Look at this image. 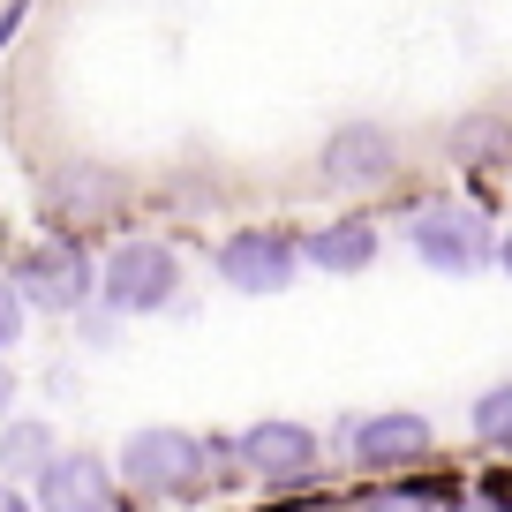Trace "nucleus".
Here are the masks:
<instances>
[{
  "mask_svg": "<svg viewBox=\"0 0 512 512\" xmlns=\"http://www.w3.org/2000/svg\"><path fill=\"white\" fill-rule=\"evenodd\" d=\"M407 249L445 279H475L497 264V226H490V211L460 204V196H430V204L407 211Z\"/></svg>",
  "mask_w": 512,
  "mask_h": 512,
  "instance_id": "3",
  "label": "nucleus"
},
{
  "mask_svg": "<svg viewBox=\"0 0 512 512\" xmlns=\"http://www.w3.org/2000/svg\"><path fill=\"white\" fill-rule=\"evenodd\" d=\"M38 512H121V475L106 467V452H53L46 475L31 482Z\"/></svg>",
  "mask_w": 512,
  "mask_h": 512,
  "instance_id": "10",
  "label": "nucleus"
},
{
  "mask_svg": "<svg viewBox=\"0 0 512 512\" xmlns=\"http://www.w3.org/2000/svg\"><path fill=\"white\" fill-rule=\"evenodd\" d=\"M219 279L234 294H249V302L287 294L302 279V234H287V226H234L219 241Z\"/></svg>",
  "mask_w": 512,
  "mask_h": 512,
  "instance_id": "7",
  "label": "nucleus"
},
{
  "mask_svg": "<svg viewBox=\"0 0 512 512\" xmlns=\"http://www.w3.org/2000/svg\"><path fill=\"white\" fill-rule=\"evenodd\" d=\"M53 452H61V430H53V415H8V422H0V482L31 490V482L46 475Z\"/></svg>",
  "mask_w": 512,
  "mask_h": 512,
  "instance_id": "12",
  "label": "nucleus"
},
{
  "mask_svg": "<svg viewBox=\"0 0 512 512\" xmlns=\"http://www.w3.org/2000/svg\"><path fill=\"white\" fill-rule=\"evenodd\" d=\"M392 174H400V136L384 121H339L317 151L324 189H384Z\"/></svg>",
  "mask_w": 512,
  "mask_h": 512,
  "instance_id": "8",
  "label": "nucleus"
},
{
  "mask_svg": "<svg viewBox=\"0 0 512 512\" xmlns=\"http://www.w3.org/2000/svg\"><path fill=\"white\" fill-rule=\"evenodd\" d=\"M497 272L512 279V226H505V234H497Z\"/></svg>",
  "mask_w": 512,
  "mask_h": 512,
  "instance_id": "22",
  "label": "nucleus"
},
{
  "mask_svg": "<svg viewBox=\"0 0 512 512\" xmlns=\"http://www.w3.org/2000/svg\"><path fill=\"white\" fill-rule=\"evenodd\" d=\"M437 505H445L437 482H369L354 497V512H437Z\"/></svg>",
  "mask_w": 512,
  "mask_h": 512,
  "instance_id": "15",
  "label": "nucleus"
},
{
  "mask_svg": "<svg viewBox=\"0 0 512 512\" xmlns=\"http://www.w3.org/2000/svg\"><path fill=\"white\" fill-rule=\"evenodd\" d=\"M23 324H31V309H23V294L8 287V279H0V354H8V347L23 339Z\"/></svg>",
  "mask_w": 512,
  "mask_h": 512,
  "instance_id": "16",
  "label": "nucleus"
},
{
  "mask_svg": "<svg viewBox=\"0 0 512 512\" xmlns=\"http://www.w3.org/2000/svg\"><path fill=\"white\" fill-rule=\"evenodd\" d=\"M339 452H347L362 475H400V467H415V460L437 452V430L422 415H407V407H392V415L339 422Z\"/></svg>",
  "mask_w": 512,
  "mask_h": 512,
  "instance_id": "9",
  "label": "nucleus"
},
{
  "mask_svg": "<svg viewBox=\"0 0 512 512\" xmlns=\"http://www.w3.org/2000/svg\"><path fill=\"white\" fill-rule=\"evenodd\" d=\"M467 430H475V445L512 452V377L490 384V392H475V407H467Z\"/></svg>",
  "mask_w": 512,
  "mask_h": 512,
  "instance_id": "14",
  "label": "nucleus"
},
{
  "mask_svg": "<svg viewBox=\"0 0 512 512\" xmlns=\"http://www.w3.org/2000/svg\"><path fill=\"white\" fill-rule=\"evenodd\" d=\"M445 151L460 166H505L512 159V121L505 113H460V121L445 128Z\"/></svg>",
  "mask_w": 512,
  "mask_h": 512,
  "instance_id": "13",
  "label": "nucleus"
},
{
  "mask_svg": "<svg viewBox=\"0 0 512 512\" xmlns=\"http://www.w3.org/2000/svg\"><path fill=\"white\" fill-rule=\"evenodd\" d=\"M377 249H384V234H377V219H362V211L324 219V226H309V234H302V264H309V272H324V279L369 272V264H377Z\"/></svg>",
  "mask_w": 512,
  "mask_h": 512,
  "instance_id": "11",
  "label": "nucleus"
},
{
  "mask_svg": "<svg viewBox=\"0 0 512 512\" xmlns=\"http://www.w3.org/2000/svg\"><path fill=\"white\" fill-rule=\"evenodd\" d=\"M452 512H512V490H497V482H490V490L460 497V505H452Z\"/></svg>",
  "mask_w": 512,
  "mask_h": 512,
  "instance_id": "18",
  "label": "nucleus"
},
{
  "mask_svg": "<svg viewBox=\"0 0 512 512\" xmlns=\"http://www.w3.org/2000/svg\"><path fill=\"white\" fill-rule=\"evenodd\" d=\"M113 475H121L128 497H144V505H181V497L211 490L204 437L181 430V422H144V430H128L121 452H113Z\"/></svg>",
  "mask_w": 512,
  "mask_h": 512,
  "instance_id": "1",
  "label": "nucleus"
},
{
  "mask_svg": "<svg viewBox=\"0 0 512 512\" xmlns=\"http://www.w3.org/2000/svg\"><path fill=\"white\" fill-rule=\"evenodd\" d=\"M0 512H38L31 490H16V482H0Z\"/></svg>",
  "mask_w": 512,
  "mask_h": 512,
  "instance_id": "19",
  "label": "nucleus"
},
{
  "mask_svg": "<svg viewBox=\"0 0 512 512\" xmlns=\"http://www.w3.org/2000/svg\"><path fill=\"white\" fill-rule=\"evenodd\" d=\"M38 196H46V219L61 226V234H76V241L128 219V181L113 174V166H91V159L53 166V174L38 181Z\"/></svg>",
  "mask_w": 512,
  "mask_h": 512,
  "instance_id": "6",
  "label": "nucleus"
},
{
  "mask_svg": "<svg viewBox=\"0 0 512 512\" xmlns=\"http://www.w3.org/2000/svg\"><path fill=\"white\" fill-rule=\"evenodd\" d=\"M181 302V249L151 234H121L98 264V309L113 317H159Z\"/></svg>",
  "mask_w": 512,
  "mask_h": 512,
  "instance_id": "2",
  "label": "nucleus"
},
{
  "mask_svg": "<svg viewBox=\"0 0 512 512\" xmlns=\"http://www.w3.org/2000/svg\"><path fill=\"white\" fill-rule=\"evenodd\" d=\"M76 332H83V347H113V339H121V317H113V309H83V317H76Z\"/></svg>",
  "mask_w": 512,
  "mask_h": 512,
  "instance_id": "17",
  "label": "nucleus"
},
{
  "mask_svg": "<svg viewBox=\"0 0 512 512\" xmlns=\"http://www.w3.org/2000/svg\"><path fill=\"white\" fill-rule=\"evenodd\" d=\"M8 287L23 294V309L83 317V309L98 302V256H91V241H76V234H46V241H31V249L16 256Z\"/></svg>",
  "mask_w": 512,
  "mask_h": 512,
  "instance_id": "4",
  "label": "nucleus"
},
{
  "mask_svg": "<svg viewBox=\"0 0 512 512\" xmlns=\"http://www.w3.org/2000/svg\"><path fill=\"white\" fill-rule=\"evenodd\" d=\"M241 452V482H264V490H309L324 467V437L294 415H264L234 437Z\"/></svg>",
  "mask_w": 512,
  "mask_h": 512,
  "instance_id": "5",
  "label": "nucleus"
},
{
  "mask_svg": "<svg viewBox=\"0 0 512 512\" xmlns=\"http://www.w3.org/2000/svg\"><path fill=\"white\" fill-rule=\"evenodd\" d=\"M23 23V0H8V8H0V46H8V31H16Z\"/></svg>",
  "mask_w": 512,
  "mask_h": 512,
  "instance_id": "21",
  "label": "nucleus"
},
{
  "mask_svg": "<svg viewBox=\"0 0 512 512\" xmlns=\"http://www.w3.org/2000/svg\"><path fill=\"white\" fill-rule=\"evenodd\" d=\"M8 415H16V369L0 362V422H8Z\"/></svg>",
  "mask_w": 512,
  "mask_h": 512,
  "instance_id": "20",
  "label": "nucleus"
}]
</instances>
